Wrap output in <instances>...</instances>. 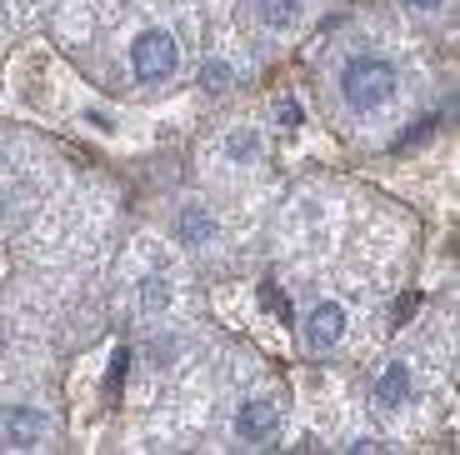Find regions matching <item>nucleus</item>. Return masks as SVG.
<instances>
[{"label": "nucleus", "mask_w": 460, "mask_h": 455, "mask_svg": "<svg viewBox=\"0 0 460 455\" xmlns=\"http://www.w3.org/2000/svg\"><path fill=\"white\" fill-rule=\"evenodd\" d=\"M341 91L356 111H380V105L395 95V66L391 60H376V56L350 60L345 76H341Z\"/></svg>", "instance_id": "obj_1"}, {"label": "nucleus", "mask_w": 460, "mask_h": 455, "mask_svg": "<svg viewBox=\"0 0 460 455\" xmlns=\"http://www.w3.org/2000/svg\"><path fill=\"white\" fill-rule=\"evenodd\" d=\"M175 66H181V50H175V40L165 31H140L136 35V46H130V70H136V80L161 85V80L175 76Z\"/></svg>", "instance_id": "obj_2"}, {"label": "nucleus", "mask_w": 460, "mask_h": 455, "mask_svg": "<svg viewBox=\"0 0 460 455\" xmlns=\"http://www.w3.org/2000/svg\"><path fill=\"white\" fill-rule=\"evenodd\" d=\"M276 425H280V410L270 406V400H245L241 415H235V435H241V441H251V445L270 441V435H276Z\"/></svg>", "instance_id": "obj_3"}, {"label": "nucleus", "mask_w": 460, "mask_h": 455, "mask_svg": "<svg viewBox=\"0 0 460 455\" xmlns=\"http://www.w3.org/2000/svg\"><path fill=\"white\" fill-rule=\"evenodd\" d=\"M40 431H46V421H40V410L15 406L11 415H5V425H0V441H5V445H15V451H31V445L40 441Z\"/></svg>", "instance_id": "obj_4"}, {"label": "nucleus", "mask_w": 460, "mask_h": 455, "mask_svg": "<svg viewBox=\"0 0 460 455\" xmlns=\"http://www.w3.org/2000/svg\"><path fill=\"white\" fill-rule=\"evenodd\" d=\"M345 335V310L341 306H315L311 310V326H305V341H311V351H331L335 341Z\"/></svg>", "instance_id": "obj_5"}, {"label": "nucleus", "mask_w": 460, "mask_h": 455, "mask_svg": "<svg viewBox=\"0 0 460 455\" xmlns=\"http://www.w3.org/2000/svg\"><path fill=\"white\" fill-rule=\"evenodd\" d=\"M405 396H411V365L391 361L385 370H380V380H376V406L395 410V406H405Z\"/></svg>", "instance_id": "obj_6"}, {"label": "nucleus", "mask_w": 460, "mask_h": 455, "mask_svg": "<svg viewBox=\"0 0 460 455\" xmlns=\"http://www.w3.org/2000/svg\"><path fill=\"white\" fill-rule=\"evenodd\" d=\"M255 15H261L270 31H290L300 21V0H255Z\"/></svg>", "instance_id": "obj_7"}, {"label": "nucleus", "mask_w": 460, "mask_h": 455, "mask_svg": "<svg viewBox=\"0 0 460 455\" xmlns=\"http://www.w3.org/2000/svg\"><path fill=\"white\" fill-rule=\"evenodd\" d=\"M216 236V226H210V216L200 210V205H190L181 216V240H190V245H206V240Z\"/></svg>", "instance_id": "obj_8"}, {"label": "nucleus", "mask_w": 460, "mask_h": 455, "mask_svg": "<svg viewBox=\"0 0 460 455\" xmlns=\"http://www.w3.org/2000/svg\"><path fill=\"white\" fill-rule=\"evenodd\" d=\"M165 296H171V290H165V281H161V275H155V281H146V290H140L146 310H161V306H165Z\"/></svg>", "instance_id": "obj_9"}, {"label": "nucleus", "mask_w": 460, "mask_h": 455, "mask_svg": "<svg viewBox=\"0 0 460 455\" xmlns=\"http://www.w3.org/2000/svg\"><path fill=\"white\" fill-rule=\"evenodd\" d=\"M265 306H276V316H280V320H286V316H290V306H286V296H280L276 285H265Z\"/></svg>", "instance_id": "obj_10"}, {"label": "nucleus", "mask_w": 460, "mask_h": 455, "mask_svg": "<svg viewBox=\"0 0 460 455\" xmlns=\"http://www.w3.org/2000/svg\"><path fill=\"white\" fill-rule=\"evenodd\" d=\"M226 76H230L226 66H210L206 70V85H210V91H226Z\"/></svg>", "instance_id": "obj_11"}, {"label": "nucleus", "mask_w": 460, "mask_h": 455, "mask_svg": "<svg viewBox=\"0 0 460 455\" xmlns=\"http://www.w3.org/2000/svg\"><path fill=\"white\" fill-rule=\"evenodd\" d=\"M411 5H415V11H436L440 0H411Z\"/></svg>", "instance_id": "obj_12"}, {"label": "nucleus", "mask_w": 460, "mask_h": 455, "mask_svg": "<svg viewBox=\"0 0 460 455\" xmlns=\"http://www.w3.org/2000/svg\"><path fill=\"white\" fill-rule=\"evenodd\" d=\"M0 345H5V330H0Z\"/></svg>", "instance_id": "obj_13"}]
</instances>
